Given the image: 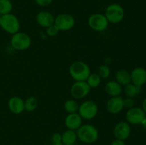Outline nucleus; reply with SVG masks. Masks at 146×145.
Here are the masks:
<instances>
[{"instance_id":"nucleus-1","label":"nucleus","mask_w":146,"mask_h":145,"mask_svg":"<svg viewBox=\"0 0 146 145\" xmlns=\"http://www.w3.org/2000/svg\"><path fill=\"white\" fill-rule=\"evenodd\" d=\"M69 74L75 81H86L89 76L91 68L89 65L82 61H76L69 66Z\"/></svg>"},{"instance_id":"nucleus-2","label":"nucleus","mask_w":146,"mask_h":145,"mask_svg":"<svg viewBox=\"0 0 146 145\" xmlns=\"http://www.w3.org/2000/svg\"><path fill=\"white\" fill-rule=\"evenodd\" d=\"M77 137L85 144H93L97 141L99 136L98 130L95 126L90 124L82 125L77 129Z\"/></svg>"},{"instance_id":"nucleus-3","label":"nucleus","mask_w":146,"mask_h":145,"mask_svg":"<svg viewBox=\"0 0 146 145\" xmlns=\"http://www.w3.org/2000/svg\"><path fill=\"white\" fill-rule=\"evenodd\" d=\"M20 26L19 20L14 14L9 13L0 16V27L8 34L13 35L19 32Z\"/></svg>"},{"instance_id":"nucleus-4","label":"nucleus","mask_w":146,"mask_h":145,"mask_svg":"<svg viewBox=\"0 0 146 145\" xmlns=\"http://www.w3.org/2000/svg\"><path fill=\"white\" fill-rule=\"evenodd\" d=\"M104 15L109 23L118 24L121 22L125 17V10L121 4L113 3L106 7Z\"/></svg>"},{"instance_id":"nucleus-5","label":"nucleus","mask_w":146,"mask_h":145,"mask_svg":"<svg viewBox=\"0 0 146 145\" xmlns=\"http://www.w3.org/2000/svg\"><path fill=\"white\" fill-rule=\"evenodd\" d=\"M31 38L27 33L19 32L13 34L10 39V44L14 50L21 51L28 49L31 45Z\"/></svg>"},{"instance_id":"nucleus-6","label":"nucleus","mask_w":146,"mask_h":145,"mask_svg":"<svg viewBox=\"0 0 146 145\" xmlns=\"http://www.w3.org/2000/svg\"><path fill=\"white\" fill-rule=\"evenodd\" d=\"M98 112V105L94 101L86 100L79 105L78 113L83 119L91 120L96 117Z\"/></svg>"},{"instance_id":"nucleus-7","label":"nucleus","mask_w":146,"mask_h":145,"mask_svg":"<svg viewBox=\"0 0 146 145\" xmlns=\"http://www.w3.org/2000/svg\"><path fill=\"white\" fill-rule=\"evenodd\" d=\"M88 25L90 28L95 31L101 32L107 29L109 22L104 14L95 13L88 17Z\"/></svg>"},{"instance_id":"nucleus-8","label":"nucleus","mask_w":146,"mask_h":145,"mask_svg":"<svg viewBox=\"0 0 146 145\" xmlns=\"http://www.w3.org/2000/svg\"><path fill=\"white\" fill-rule=\"evenodd\" d=\"M76 24L74 16L68 13H61L55 17L54 24L58 27L59 31H66L72 29Z\"/></svg>"},{"instance_id":"nucleus-9","label":"nucleus","mask_w":146,"mask_h":145,"mask_svg":"<svg viewBox=\"0 0 146 145\" xmlns=\"http://www.w3.org/2000/svg\"><path fill=\"white\" fill-rule=\"evenodd\" d=\"M91 89L86 81H76L70 88V93L74 99H83L90 93Z\"/></svg>"},{"instance_id":"nucleus-10","label":"nucleus","mask_w":146,"mask_h":145,"mask_svg":"<svg viewBox=\"0 0 146 145\" xmlns=\"http://www.w3.org/2000/svg\"><path fill=\"white\" fill-rule=\"evenodd\" d=\"M146 117V114L143 109L138 107L128 109L125 114V119L127 122L132 125H139L141 124L144 119Z\"/></svg>"},{"instance_id":"nucleus-11","label":"nucleus","mask_w":146,"mask_h":145,"mask_svg":"<svg viewBox=\"0 0 146 145\" xmlns=\"http://www.w3.org/2000/svg\"><path fill=\"white\" fill-rule=\"evenodd\" d=\"M131 126L129 123L124 121L118 122L113 128V135L115 139L125 140L131 134Z\"/></svg>"},{"instance_id":"nucleus-12","label":"nucleus","mask_w":146,"mask_h":145,"mask_svg":"<svg viewBox=\"0 0 146 145\" xmlns=\"http://www.w3.org/2000/svg\"><path fill=\"white\" fill-rule=\"evenodd\" d=\"M124 108L123 98L121 96L111 97L106 103V109L111 114L116 115Z\"/></svg>"},{"instance_id":"nucleus-13","label":"nucleus","mask_w":146,"mask_h":145,"mask_svg":"<svg viewBox=\"0 0 146 145\" xmlns=\"http://www.w3.org/2000/svg\"><path fill=\"white\" fill-rule=\"evenodd\" d=\"M37 24L43 28H48L50 26L54 24L55 17L48 11H40L36 16Z\"/></svg>"},{"instance_id":"nucleus-14","label":"nucleus","mask_w":146,"mask_h":145,"mask_svg":"<svg viewBox=\"0 0 146 145\" xmlns=\"http://www.w3.org/2000/svg\"><path fill=\"white\" fill-rule=\"evenodd\" d=\"M8 107L10 112L15 115H19L24 110V100L18 96H13L9 100Z\"/></svg>"},{"instance_id":"nucleus-15","label":"nucleus","mask_w":146,"mask_h":145,"mask_svg":"<svg viewBox=\"0 0 146 145\" xmlns=\"http://www.w3.org/2000/svg\"><path fill=\"white\" fill-rule=\"evenodd\" d=\"M65 125L68 129L77 130L82 125L83 119L78 112L70 113L65 118Z\"/></svg>"},{"instance_id":"nucleus-16","label":"nucleus","mask_w":146,"mask_h":145,"mask_svg":"<svg viewBox=\"0 0 146 145\" xmlns=\"http://www.w3.org/2000/svg\"><path fill=\"white\" fill-rule=\"evenodd\" d=\"M131 78L133 84L142 87L146 82V70L141 67L134 68L131 72Z\"/></svg>"},{"instance_id":"nucleus-17","label":"nucleus","mask_w":146,"mask_h":145,"mask_svg":"<svg viewBox=\"0 0 146 145\" xmlns=\"http://www.w3.org/2000/svg\"><path fill=\"white\" fill-rule=\"evenodd\" d=\"M105 91L110 97L120 96L123 92V86L116 80H110L106 84Z\"/></svg>"},{"instance_id":"nucleus-18","label":"nucleus","mask_w":146,"mask_h":145,"mask_svg":"<svg viewBox=\"0 0 146 145\" xmlns=\"http://www.w3.org/2000/svg\"><path fill=\"white\" fill-rule=\"evenodd\" d=\"M77 134L75 130L66 129L61 134V143L64 145H74L77 139Z\"/></svg>"},{"instance_id":"nucleus-19","label":"nucleus","mask_w":146,"mask_h":145,"mask_svg":"<svg viewBox=\"0 0 146 145\" xmlns=\"http://www.w3.org/2000/svg\"><path fill=\"white\" fill-rule=\"evenodd\" d=\"M115 78V80L122 86H125L131 82V73L125 70L121 69L117 71Z\"/></svg>"},{"instance_id":"nucleus-20","label":"nucleus","mask_w":146,"mask_h":145,"mask_svg":"<svg viewBox=\"0 0 146 145\" xmlns=\"http://www.w3.org/2000/svg\"><path fill=\"white\" fill-rule=\"evenodd\" d=\"M142 87L137 86L133 83H129L124 86V93L127 98H133L140 94Z\"/></svg>"},{"instance_id":"nucleus-21","label":"nucleus","mask_w":146,"mask_h":145,"mask_svg":"<svg viewBox=\"0 0 146 145\" xmlns=\"http://www.w3.org/2000/svg\"><path fill=\"white\" fill-rule=\"evenodd\" d=\"M64 108L66 112H68V114L75 113V112H78L79 104L76 100L68 99L64 102Z\"/></svg>"},{"instance_id":"nucleus-22","label":"nucleus","mask_w":146,"mask_h":145,"mask_svg":"<svg viewBox=\"0 0 146 145\" xmlns=\"http://www.w3.org/2000/svg\"><path fill=\"white\" fill-rule=\"evenodd\" d=\"M38 100L36 97L30 96L24 100V108L27 112H33L37 108Z\"/></svg>"},{"instance_id":"nucleus-23","label":"nucleus","mask_w":146,"mask_h":145,"mask_svg":"<svg viewBox=\"0 0 146 145\" xmlns=\"http://www.w3.org/2000/svg\"><path fill=\"white\" fill-rule=\"evenodd\" d=\"M86 81L90 86V88H96L101 85V82H102V79H101V78L98 73L93 72V73L90 74L89 76L88 77Z\"/></svg>"},{"instance_id":"nucleus-24","label":"nucleus","mask_w":146,"mask_h":145,"mask_svg":"<svg viewBox=\"0 0 146 145\" xmlns=\"http://www.w3.org/2000/svg\"><path fill=\"white\" fill-rule=\"evenodd\" d=\"M13 9L11 0H0V15L9 14Z\"/></svg>"},{"instance_id":"nucleus-25","label":"nucleus","mask_w":146,"mask_h":145,"mask_svg":"<svg viewBox=\"0 0 146 145\" xmlns=\"http://www.w3.org/2000/svg\"><path fill=\"white\" fill-rule=\"evenodd\" d=\"M101 79H107L110 77L111 75V70L107 65H101L98 67V72Z\"/></svg>"},{"instance_id":"nucleus-26","label":"nucleus","mask_w":146,"mask_h":145,"mask_svg":"<svg viewBox=\"0 0 146 145\" xmlns=\"http://www.w3.org/2000/svg\"><path fill=\"white\" fill-rule=\"evenodd\" d=\"M59 31V29L55 24L50 26L49 27L46 28V33L47 36L50 37H54L56 36Z\"/></svg>"},{"instance_id":"nucleus-27","label":"nucleus","mask_w":146,"mask_h":145,"mask_svg":"<svg viewBox=\"0 0 146 145\" xmlns=\"http://www.w3.org/2000/svg\"><path fill=\"white\" fill-rule=\"evenodd\" d=\"M123 105L124 107H126L128 109L133 107L135 105V102H134L133 98H126L125 99H123Z\"/></svg>"},{"instance_id":"nucleus-28","label":"nucleus","mask_w":146,"mask_h":145,"mask_svg":"<svg viewBox=\"0 0 146 145\" xmlns=\"http://www.w3.org/2000/svg\"><path fill=\"white\" fill-rule=\"evenodd\" d=\"M54 0H34L36 4L40 7H48L51 3L53 2Z\"/></svg>"},{"instance_id":"nucleus-29","label":"nucleus","mask_w":146,"mask_h":145,"mask_svg":"<svg viewBox=\"0 0 146 145\" xmlns=\"http://www.w3.org/2000/svg\"><path fill=\"white\" fill-rule=\"evenodd\" d=\"M51 139H52L53 144L61 143V134L58 133V132H56L52 135Z\"/></svg>"},{"instance_id":"nucleus-30","label":"nucleus","mask_w":146,"mask_h":145,"mask_svg":"<svg viewBox=\"0 0 146 145\" xmlns=\"http://www.w3.org/2000/svg\"><path fill=\"white\" fill-rule=\"evenodd\" d=\"M111 145H125V143L123 140L115 139L111 142Z\"/></svg>"},{"instance_id":"nucleus-31","label":"nucleus","mask_w":146,"mask_h":145,"mask_svg":"<svg viewBox=\"0 0 146 145\" xmlns=\"http://www.w3.org/2000/svg\"><path fill=\"white\" fill-rule=\"evenodd\" d=\"M142 109H143V111L145 112V114H146V98H145V100H144L143 102Z\"/></svg>"},{"instance_id":"nucleus-32","label":"nucleus","mask_w":146,"mask_h":145,"mask_svg":"<svg viewBox=\"0 0 146 145\" xmlns=\"http://www.w3.org/2000/svg\"><path fill=\"white\" fill-rule=\"evenodd\" d=\"M141 125H142V126L145 129H146V117L143 120V122H141Z\"/></svg>"},{"instance_id":"nucleus-33","label":"nucleus","mask_w":146,"mask_h":145,"mask_svg":"<svg viewBox=\"0 0 146 145\" xmlns=\"http://www.w3.org/2000/svg\"><path fill=\"white\" fill-rule=\"evenodd\" d=\"M52 145H64V144L62 143H58V144H53Z\"/></svg>"}]
</instances>
